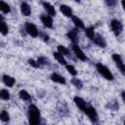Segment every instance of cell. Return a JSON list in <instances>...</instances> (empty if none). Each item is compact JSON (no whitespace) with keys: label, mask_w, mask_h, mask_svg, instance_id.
Listing matches in <instances>:
<instances>
[{"label":"cell","mask_w":125,"mask_h":125,"mask_svg":"<svg viewBox=\"0 0 125 125\" xmlns=\"http://www.w3.org/2000/svg\"><path fill=\"white\" fill-rule=\"evenodd\" d=\"M60 11L65 17H67V18H72L73 17V15H72V9L69 6H67V5H64V4L61 5L60 6Z\"/></svg>","instance_id":"4fadbf2b"},{"label":"cell","mask_w":125,"mask_h":125,"mask_svg":"<svg viewBox=\"0 0 125 125\" xmlns=\"http://www.w3.org/2000/svg\"><path fill=\"white\" fill-rule=\"evenodd\" d=\"M50 79L56 83H59V84H65L66 81H65V78L63 76H62L61 74L57 73V72H53L51 75H50Z\"/></svg>","instance_id":"8fae6325"},{"label":"cell","mask_w":125,"mask_h":125,"mask_svg":"<svg viewBox=\"0 0 125 125\" xmlns=\"http://www.w3.org/2000/svg\"><path fill=\"white\" fill-rule=\"evenodd\" d=\"M0 98H1V100H3V101H8V100H10V93H9V91L6 90V89H2V90L0 91Z\"/></svg>","instance_id":"d4e9b609"},{"label":"cell","mask_w":125,"mask_h":125,"mask_svg":"<svg viewBox=\"0 0 125 125\" xmlns=\"http://www.w3.org/2000/svg\"><path fill=\"white\" fill-rule=\"evenodd\" d=\"M71 83H72V85H73L75 88H77V89H82V88H83V82H82L80 79L76 78V77H74V78L71 79Z\"/></svg>","instance_id":"cb8c5ba5"},{"label":"cell","mask_w":125,"mask_h":125,"mask_svg":"<svg viewBox=\"0 0 125 125\" xmlns=\"http://www.w3.org/2000/svg\"><path fill=\"white\" fill-rule=\"evenodd\" d=\"M28 63L32 66V67H34V68H39L41 65L38 63V62L37 61H34V60H32V59H29L28 60Z\"/></svg>","instance_id":"f546056e"},{"label":"cell","mask_w":125,"mask_h":125,"mask_svg":"<svg viewBox=\"0 0 125 125\" xmlns=\"http://www.w3.org/2000/svg\"><path fill=\"white\" fill-rule=\"evenodd\" d=\"M110 28H111L112 32H113L116 36H118V35L122 32V30H123V24L121 23L120 21H118V20H116V19H113V20H111V21H110Z\"/></svg>","instance_id":"277c9868"},{"label":"cell","mask_w":125,"mask_h":125,"mask_svg":"<svg viewBox=\"0 0 125 125\" xmlns=\"http://www.w3.org/2000/svg\"><path fill=\"white\" fill-rule=\"evenodd\" d=\"M53 56H54V58L57 60V62L60 63V64H63V65H66L67 63H66V60L64 59V56H62L61 53H59V52H54L53 53Z\"/></svg>","instance_id":"e0dca14e"},{"label":"cell","mask_w":125,"mask_h":125,"mask_svg":"<svg viewBox=\"0 0 125 125\" xmlns=\"http://www.w3.org/2000/svg\"><path fill=\"white\" fill-rule=\"evenodd\" d=\"M19 97H20L21 100L25 101V102L31 101V96H30V95L28 94V92L25 91V90H21V91L19 92Z\"/></svg>","instance_id":"ffe728a7"},{"label":"cell","mask_w":125,"mask_h":125,"mask_svg":"<svg viewBox=\"0 0 125 125\" xmlns=\"http://www.w3.org/2000/svg\"><path fill=\"white\" fill-rule=\"evenodd\" d=\"M71 19H72V22L74 23V25H75L76 28H85L84 22H83V21L81 19H79L76 16H73Z\"/></svg>","instance_id":"d6986e66"},{"label":"cell","mask_w":125,"mask_h":125,"mask_svg":"<svg viewBox=\"0 0 125 125\" xmlns=\"http://www.w3.org/2000/svg\"><path fill=\"white\" fill-rule=\"evenodd\" d=\"M40 20L42 21V23L48 27V28H52L53 27V18L49 15H41Z\"/></svg>","instance_id":"30bf717a"},{"label":"cell","mask_w":125,"mask_h":125,"mask_svg":"<svg viewBox=\"0 0 125 125\" xmlns=\"http://www.w3.org/2000/svg\"><path fill=\"white\" fill-rule=\"evenodd\" d=\"M2 80H3V83L6 86H8V87H13L14 84L16 83L15 78L12 77V76H10V75H8V74H4L2 76Z\"/></svg>","instance_id":"5bb4252c"},{"label":"cell","mask_w":125,"mask_h":125,"mask_svg":"<svg viewBox=\"0 0 125 125\" xmlns=\"http://www.w3.org/2000/svg\"><path fill=\"white\" fill-rule=\"evenodd\" d=\"M37 62H38V63H39L40 65H49V64H50L49 59L46 58V57H44V56L39 57V58L37 59Z\"/></svg>","instance_id":"484cf974"},{"label":"cell","mask_w":125,"mask_h":125,"mask_svg":"<svg viewBox=\"0 0 125 125\" xmlns=\"http://www.w3.org/2000/svg\"><path fill=\"white\" fill-rule=\"evenodd\" d=\"M107 107H109V109H112V110H118V104L117 102L113 101V102H109L106 105Z\"/></svg>","instance_id":"f1b7e54d"},{"label":"cell","mask_w":125,"mask_h":125,"mask_svg":"<svg viewBox=\"0 0 125 125\" xmlns=\"http://www.w3.org/2000/svg\"><path fill=\"white\" fill-rule=\"evenodd\" d=\"M0 30H1L2 35H7V34H8V31H9L8 25H7V23L5 22L4 18H3L2 16H1V22H0Z\"/></svg>","instance_id":"44dd1931"},{"label":"cell","mask_w":125,"mask_h":125,"mask_svg":"<svg viewBox=\"0 0 125 125\" xmlns=\"http://www.w3.org/2000/svg\"><path fill=\"white\" fill-rule=\"evenodd\" d=\"M121 6H122V8H123V10L125 11V0H123V1H121Z\"/></svg>","instance_id":"836d02e7"},{"label":"cell","mask_w":125,"mask_h":125,"mask_svg":"<svg viewBox=\"0 0 125 125\" xmlns=\"http://www.w3.org/2000/svg\"><path fill=\"white\" fill-rule=\"evenodd\" d=\"M84 112L87 114V116L90 118L91 121H93V122H97V121L99 120L98 112H97V110L95 109V107H93L92 105H88Z\"/></svg>","instance_id":"52a82bcc"},{"label":"cell","mask_w":125,"mask_h":125,"mask_svg":"<svg viewBox=\"0 0 125 125\" xmlns=\"http://www.w3.org/2000/svg\"><path fill=\"white\" fill-rule=\"evenodd\" d=\"M73 101H74V104H76V106H77L80 110L85 111V109L87 108L88 104H87V103H86L82 98H80V97H78V96H75V97L73 98Z\"/></svg>","instance_id":"9c48e42d"},{"label":"cell","mask_w":125,"mask_h":125,"mask_svg":"<svg viewBox=\"0 0 125 125\" xmlns=\"http://www.w3.org/2000/svg\"><path fill=\"white\" fill-rule=\"evenodd\" d=\"M123 124H124V125H125V120H124V122H123Z\"/></svg>","instance_id":"e575fe53"},{"label":"cell","mask_w":125,"mask_h":125,"mask_svg":"<svg viewBox=\"0 0 125 125\" xmlns=\"http://www.w3.org/2000/svg\"><path fill=\"white\" fill-rule=\"evenodd\" d=\"M121 98H122L123 102L125 103V91H122V92H121Z\"/></svg>","instance_id":"d6a6232c"},{"label":"cell","mask_w":125,"mask_h":125,"mask_svg":"<svg viewBox=\"0 0 125 125\" xmlns=\"http://www.w3.org/2000/svg\"><path fill=\"white\" fill-rule=\"evenodd\" d=\"M24 30L31 37H37L39 35V30L33 22H29V21L25 22L24 23Z\"/></svg>","instance_id":"3957f363"},{"label":"cell","mask_w":125,"mask_h":125,"mask_svg":"<svg viewBox=\"0 0 125 125\" xmlns=\"http://www.w3.org/2000/svg\"><path fill=\"white\" fill-rule=\"evenodd\" d=\"M85 34H86V36H87L90 40H92V41H94V40H95L96 34H95V29H94V27H93V26L86 27V28H85Z\"/></svg>","instance_id":"ac0fdd59"},{"label":"cell","mask_w":125,"mask_h":125,"mask_svg":"<svg viewBox=\"0 0 125 125\" xmlns=\"http://www.w3.org/2000/svg\"><path fill=\"white\" fill-rule=\"evenodd\" d=\"M42 5H43L45 11L47 12V15H49V16H51V17L56 16L55 7H54L52 4H50V3H48V2H42Z\"/></svg>","instance_id":"7c38bea8"},{"label":"cell","mask_w":125,"mask_h":125,"mask_svg":"<svg viewBox=\"0 0 125 125\" xmlns=\"http://www.w3.org/2000/svg\"><path fill=\"white\" fill-rule=\"evenodd\" d=\"M66 36H67V38L72 42V44L77 45V43H78V41H79V35H78V30H77V28H72V29H70V30L66 33Z\"/></svg>","instance_id":"ba28073f"},{"label":"cell","mask_w":125,"mask_h":125,"mask_svg":"<svg viewBox=\"0 0 125 125\" xmlns=\"http://www.w3.org/2000/svg\"><path fill=\"white\" fill-rule=\"evenodd\" d=\"M39 35H40V37H41L45 42H47V41L49 40V35H48L47 33H45V32H43V31H39Z\"/></svg>","instance_id":"4dcf8cb0"},{"label":"cell","mask_w":125,"mask_h":125,"mask_svg":"<svg viewBox=\"0 0 125 125\" xmlns=\"http://www.w3.org/2000/svg\"><path fill=\"white\" fill-rule=\"evenodd\" d=\"M0 119L3 121V122H8L10 120V115L8 113V111H6L5 109H3L0 113Z\"/></svg>","instance_id":"83f0119b"},{"label":"cell","mask_w":125,"mask_h":125,"mask_svg":"<svg viewBox=\"0 0 125 125\" xmlns=\"http://www.w3.org/2000/svg\"><path fill=\"white\" fill-rule=\"evenodd\" d=\"M94 43H95L96 45H98L99 47H101V48H105V47H106L105 39H104L102 35H100V34H97V35H96L95 40H94Z\"/></svg>","instance_id":"2e32d148"},{"label":"cell","mask_w":125,"mask_h":125,"mask_svg":"<svg viewBox=\"0 0 125 125\" xmlns=\"http://www.w3.org/2000/svg\"><path fill=\"white\" fill-rule=\"evenodd\" d=\"M21 14H22L23 16H25V17L30 16V14H31L30 6H29L26 2H22V3H21Z\"/></svg>","instance_id":"9a60e30c"},{"label":"cell","mask_w":125,"mask_h":125,"mask_svg":"<svg viewBox=\"0 0 125 125\" xmlns=\"http://www.w3.org/2000/svg\"><path fill=\"white\" fill-rule=\"evenodd\" d=\"M28 123L29 125H40L41 115L38 107L35 104H29L28 106Z\"/></svg>","instance_id":"6da1fadb"},{"label":"cell","mask_w":125,"mask_h":125,"mask_svg":"<svg viewBox=\"0 0 125 125\" xmlns=\"http://www.w3.org/2000/svg\"><path fill=\"white\" fill-rule=\"evenodd\" d=\"M96 125H98V124H96Z\"/></svg>","instance_id":"d590c367"},{"label":"cell","mask_w":125,"mask_h":125,"mask_svg":"<svg viewBox=\"0 0 125 125\" xmlns=\"http://www.w3.org/2000/svg\"><path fill=\"white\" fill-rule=\"evenodd\" d=\"M58 52L61 53L62 56L71 57V55H70V51H69L66 47H64V46H62V45H59V46H58Z\"/></svg>","instance_id":"7402d4cb"},{"label":"cell","mask_w":125,"mask_h":125,"mask_svg":"<svg viewBox=\"0 0 125 125\" xmlns=\"http://www.w3.org/2000/svg\"><path fill=\"white\" fill-rule=\"evenodd\" d=\"M65 68H66V70L68 71V73H69V74H71V75H73V76L77 75V70H76V68H75L72 64L67 63V64L65 65Z\"/></svg>","instance_id":"4316f807"},{"label":"cell","mask_w":125,"mask_h":125,"mask_svg":"<svg viewBox=\"0 0 125 125\" xmlns=\"http://www.w3.org/2000/svg\"><path fill=\"white\" fill-rule=\"evenodd\" d=\"M71 49H72V51H73V53H74L75 57H76L78 60H80V61H82V62H86V61H88L87 56L84 54V52L80 49V47H79L78 45L72 44Z\"/></svg>","instance_id":"8992f818"},{"label":"cell","mask_w":125,"mask_h":125,"mask_svg":"<svg viewBox=\"0 0 125 125\" xmlns=\"http://www.w3.org/2000/svg\"><path fill=\"white\" fill-rule=\"evenodd\" d=\"M112 60L115 62L116 66L118 67L119 71L123 75H125V63L123 62V60H122L121 56L119 54H112Z\"/></svg>","instance_id":"5b68a950"},{"label":"cell","mask_w":125,"mask_h":125,"mask_svg":"<svg viewBox=\"0 0 125 125\" xmlns=\"http://www.w3.org/2000/svg\"><path fill=\"white\" fill-rule=\"evenodd\" d=\"M105 4H106L108 7H114V6L117 4V2H116V1H113V0H109V1L106 0V1H105Z\"/></svg>","instance_id":"1f68e13d"},{"label":"cell","mask_w":125,"mask_h":125,"mask_svg":"<svg viewBox=\"0 0 125 125\" xmlns=\"http://www.w3.org/2000/svg\"><path fill=\"white\" fill-rule=\"evenodd\" d=\"M0 10L4 14H9L11 12V7L4 1H0Z\"/></svg>","instance_id":"603a6c76"},{"label":"cell","mask_w":125,"mask_h":125,"mask_svg":"<svg viewBox=\"0 0 125 125\" xmlns=\"http://www.w3.org/2000/svg\"><path fill=\"white\" fill-rule=\"evenodd\" d=\"M96 69H97V71H98L103 77H104L106 80L112 81V80L114 79V76H113L112 72H111L105 65H104L103 63L98 62V63L96 64Z\"/></svg>","instance_id":"7a4b0ae2"}]
</instances>
